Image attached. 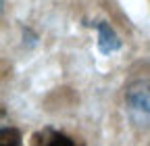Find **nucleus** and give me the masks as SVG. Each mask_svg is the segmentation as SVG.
<instances>
[{
	"mask_svg": "<svg viewBox=\"0 0 150 146\" xmlns=\"http://www.w3.org/2000/svg\"><path fill=\"white\" fill-rule=\"evenodd\" d=\"M94 27H96L98 31V50L102 54H110V52H117L121 48V40L119 35L115 33V29H112L106 21H96L92 23Z\"/></svg>",
	"mask_w": 150,
	"mask_h": 146,
	"instance_id": "obj_2",
	"label": "nucleus"
},
{
	"mask_svg": "<svg viewBox=\"0 0 150 146\" xmlns=\"http://www.w3.org/2000/svg\"><path fill=\"white\" fill-rule=\"evenodd\" d=\"M125 113L140 130H150V79H136L125 90Z\"/></svg>",
	"mask_w": 150,
	"mask_h": 146,
	"instance_id": "obj_1",
	"label": "nucleus"
},
{
	"mask_svg": "<svg viewBox=\"0 0 150 146\" xmlns=\"http://www.w3.org/2000/svg\"><path fill=\"white\" fill-rule=\"evenodd\" d=\"M33 146H77V144H75L69 136L46 127V130L38 132L33 136Z\"/></svg>",
	"mask_w": 150,
	"mask_h": 146,
	"instance_id": "obj_3",
	"label": "nucleus"
},
{
	"mask_svg": "<svg viewBox=\"0 0 150 146\" xmlns=\"http://www.w3.org/2000/svg\"><path fill=\"white\" fill-rule=\"evenodd\" d=\"M0 146H23V136L15 127H2L0 132Z\"/></svg>",
	"mask_w": 150,
	"mask_h": 146,
	"instance_id": "obj_4",
	"label": "nucleus"
}]
</instances>
